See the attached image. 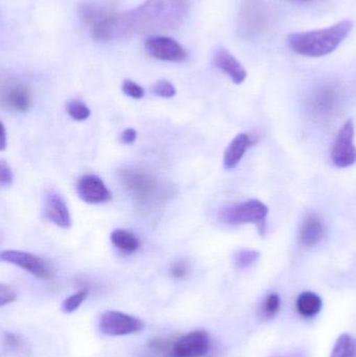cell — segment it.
I'll list each match as a JSON object with an SVG mask.
<instances>
[{"label": "cell", "instance_id": "cell-1", "mask_svg": "<svg viewBox=\"0 0 356 357\" xmlns=\"http://www.w3.org/2000/svg\"><path fill=\"white\" fill-rule=\"evenodd\" d=\"M188 12V0H146L133 10L107 15L92 27V36L109 42L173 31L182 25Z\"/></svg>", "mask_w": 356, "mask_h": 357}, {"label": "cell", "instance_id": "cell-2", "mask_svg": "<svg viewBox=\"0 0 356 357\" xmlns=\"http://www.w3.org/2000/svg\"><path fill=\"white\" fill-rule=\"evenodd\" d=\"M353 26V21L343 20L326 29L291 33L286 43L295 54L321 58L334 52L350 35Z\"/></svg>", "mask_w": 356, "mask_h": 357}, {"label": "cell", "instance_id": "cell-3", "mask_svg": "<svg viewBox=\"0 0 356 357\" xmlns=\"http://www.w3.org/2000/svg\"><path fill=\"white\" fill-rule=\"evenodd\" d=\"M119 177L130 195L140 205L148 207L167 197V195L163 193L164 189L161 187L157 178L144 169L125 167L119 172Z\"/></svg>", "mask_w": 356, "mask_h": 357}, {"label": "cell", "instance_id": "cell-4", "mask_svg": "<svg viewBox=\"0 0 356 357\" xmlns=\"http://www.w3.org/2000/svg\"><path fill=\"white\" fill-rule=\"evenodd\" d=\"M269 10L263 0H244L238 17V33L242 39L252 41L265 31Z\"/></svg>", "mask_w": 356, "mask_h": 357}, {"label": "cell", "instance_id": "cell-5", "mask_svg": "<svg viewBox=\"0 0 356 357\" xmlns=\"http://www.w3.org/2000/svg\"><path fill=\"white\" fill-rule=\"evenodd\" d=\"M269 208L258 199H249L224 208L219 218L229 225H256L261 234L265 233Z\"/></svg>", "mask_w": 356, "mask_h": 357}, {"label": "cell", "instance_id": "cell-6", "mask_svg": "<svg viewBox=\"0 0 356 357\" xmlns=\"http://www.w3.org/2000/svg\"><path fill=\"white\" fill-rule=\"evenodd\" d=\"M332 163L339 169H347L356 163L355 125L349 119L343 125L332 144L330 151Z\"/></svg>", "mask_w": 356, "mask_h": 357}, {"label": "cell", "instance_id": "cell-7", "mask_svg": "<svg viewBox=\"0 0 356 357\" xmlns=\"http://www.w3.org/2000/svg\"><path fill=\"white\" fill-rule=\"evenodd\" d=\"M98 326L105 335L123 337L144 331V323L130 314L108 310L100 316Z\"/></svg>", "mask_w": 356, "mask_h": 357}, {"label": "cell", "instance_id": "cell-8", "mask_svg": "<svg viewBox=\"0 0 356 357\" xmlns=\"http://www.w3.org/2000/svg\"><path fill=\"white\" fill-rule=\"evenodd\" d=\"M0 259L6 264H14L29 274L43 280H49L54 277V271L47 261L35 254L18 250H6L0 254Z\"/></svg>", "mask_w": 356, "mask_h": 357}, {"label": "cell", "instance_id": "cell-9", "mask_svg": "<svg viewBox=\"0 0 356 357\" xmlns=\"http://www.w3.org/2000/svg\"><path fill=\"white\" fill-rule=\"evenodd\" d=\"M210 349L208 333L204 331H194L175 340L169 357H205Z\"/></svg>", "mask_w": 356, "mask_h": 357}, {"label": "cell", "instance_id": "cell-10", "mask_svg": "<svg viewBox=\"0 0 356 357\" xmlns=\"http://www.w3.org/2000/svg\"><path fill=\"white\" fill-rule=\"evenodd\" d=\"M2 106L15 113H26L33 105V94L26 84L8 81L1 88Z\"/></svg>", "mask_w": 356, "mask_h": 357}, {"label": "cell", "instance_id": "cell-11", "mask_svg": "<svg viewBox=\"0 0 356 357\" xmlns=\"http://www.w3.org/2000/svg\"><path fill=\"white\" fill-rule=\"evenodd\" d=\"M146 50L152 58L165 62H182L187 58L185 48L169 37L156 36L146 42Z\"/></svg>", "mask_w": 356, "mask_h": 357}, {"label": "cell", "instance_id": "cell-12", "mask_svg": "<svg viewBox=\"0 0 356 357\" xmlns=\"http://www.w3.org/2000/svg\"><path fill=\"white\" fill-rule=\"evenodd\" d=\"M77 193L87 204H104L110 201L112 193L104 181L96 175H85L77 184Z\"/></svg>", "mask_w": 356, "mask_h": 357}, {"label": "cell", "instance_id": "cell-13", "mask_svg": "<svg viewBox=\"0 0 356 357\" xmlns=\"http://www.w3.org/2000/svg\"><path fill=\"white\" fill-rule=\"evenodd\" d=\"M43 215L48 222L63 229L71 227V216L64 197L54 190L48 191L44 197Z\"/></svg>", "mask_w": 356, "mask_h": 357}, {"label": "cell", "instance_id": "cell-14", "mask_svg": "<svg viewBox=\"0 0 356 357\" xmlns=\"http://www.w3.org/2000/svg\"><path fill=\"white\" fill-rule=\"evenodd\" d=\"M213 64L227 75L236 85H240L247 79V70L242 63L226 48H219L215 52Z\"/></svg>", "mask_w": 356, "mask_h": 357}, {"label": "cell", "instance_id": "cell-15", "mask_svg": "<svg viewBox=\"0 0 356 357\" xmlns=\"http://www.w3.org/2000/svg\"><path fill=\"white\" fill-rule=\"evenodd\" d=\"M339 91L336 86L323 85L314 91L309 98V108L318 115L328 114L338 105Z\"/></svg>", "mask_w": 356, "mask_h": 357}, {"label": "cell", "instance_id": "cell-16", "mask_svg": "<svg viewBox=\"0 0 356 357\" xmlns=\"http://www.w3.org/2000/svg\"><path fill=\"white\" fill-rule=\"evenodd\" d=\"M256 140L254 136L246 133L238 134L226 149L225 155H224V167L226 169H235L244 158L247 151L253 146Z\"/></svg>", "mask_w": 356, "mask_h": 357}, {"label": "cell", "instance_id": "cell-17", "mask_svg": "<svg viewBox=\"0 0 356 357\" xmlns=\"http://www.w3.org/2000/svg\"><path fill=\"white\" fill-rule=\"evenodd\" d=\"M324 232L325 229L320 216L316 213H309L303 220L299 231L301 245L307 248L314 247L323 238Z\"/></svg>", "mask_w": 356, "mask_h": 357}, {"label": "cell", "instance_id": "cell-18", "mask_svg": "<svg viewBox=\"0 0 356 357\" xmlns=\"http://www.w3.org/2000/svg\"><path fill=\"white\" fill-rule=\"evenodd\" d=\"M323 302L317 294L304 291L297 299V310L304 318H314L321 312Z\"/></svg>", "mask_w": 356, "mask_h": 357}, {"label": "cell", "instance_id": "cell-19", "mask_svg": "<svg viewBox=\"0 0 356 357\" xmlns=\"http://www.w3.org/2000/svg\"><path fill=\"white\" fill-rule=\"evenodd\" d=\"M111 243L125 253H135L140 248L137 237L127 230L116 229L110 235Z\"/></svg>", "mask_w": 356, "mask_h": 357}, {"label": "cell", "instance_id": "cell-20", "mask_svg": "<svg viewBox=\"0 0 356 357\" xmlns=\"http://www.w3.org/2000/svg\"><path fill=\"white\" fill-rule=\"evenodd\" d=\"M110 13L105 10L102 6H95L92 3H84L83 6L79 8V15H81L82 19L84 22L90 26V29L94 26L96 23L100 22L102 18L107 16Z\"/></svg>", "mask_w": 356, "mask_h": 357}, {"label": "cell", "instance_id": "cell-21", "mask_svg": "<svg viewBox=\"0 0 356 357\" xmlns=\"http://www.w3.org/2000/svg\"><path fill=\"white\" fill-rule=\"evenodd\" d=\"M330 357H355V340L347 333L341 335L336 342Z\"/></svg>", "mask_w": 356, "mask_h": 357}, {"label": "cell", "instance_id": "cell-22", "mask_svg": "<svg viewBox=\"0 0 356 357\" xmlns=\"http://www.w3.org/2000/svg\"><path fill=\"white\" fill-rule=\"evenodd\" d=\"M67 113L71 119L77 121H84L89 119L91 115L90 109L79 100H71L67 102Z\"/></svg>", "mask_w": 356, "mask_h": 357}, {"label": "cell", "instance_id": "cell-23", "mask_svg": "<svg viewBox=\"0 0 356 357\" xmlns=\"http://www.w3.org/2000/svg\"><path fill=\"white\" fill-rule=\"evenodd\" d=\"M2 343L6 349L17 354H26V352L29 351L26 343L19 335L13 333H4L2 337Z\"/></svg>", "mask_w": 356, "mask_h": 357}, {"label": "cell", "instance_id": "cell-24", "mask_svg": "<svg viewBox=\"0 0 356 357\" xmlns=\"http://www.w3.org/2000/svg\"><path fill=\"white\" fill-rule=\"evenodd\" d=\"M89 296L88 289H81L77 293L73 294L70 297L66 298L62 303V310L64 314H72L79 310V306L85 302Z\"/></svg>", "mask_w": 356, "mask_h": 357}, {"label": "cell", "instance_id": "cell-25", "mask_svg": "<svg viewBox=\"0 0 356 357\" xmlns=\"http://www.w3.org/2000/svg\"><path fill=\"white\" fill-rule=\"evenodd\" d=\"M259 256L261 255L258 252L253 251V250H242L234 255V264L236 268L244 270V268H248L253 266L259 259Z\"/></svg>", "mask_w": 356, "mask_h": 357}, {"label": "cell", "instance_id": "cell-26", "mask_svg": "<svg viewBox=\"0 0 356 357\" xmlns=\"http://www.w3.org/2000/svg\"><path fill=\"white\" fill-rule=\"evenodd\" d=\"M152 91L155 96L163 98H171L177 94L175 86L167 79H160V81L157 82L153 86Z\"/></svg>", "mask_w": 356, "mask_h": 357}, {"label": "cell", "instance_id": "cell-27", "mask_svg": "<svg viewBox=\"0 0 356 357\" xmlns=\"http://www.w3.org/2000/svg\"><path fill=\"white\" fill-rule=\"evenodd\" d=\"M280 305H281V300H280L279 296L275 293L270 294L265 298V303H263V316L265 318H272V317L275 316L279 310Z\"/></svg>", "mask_w": 356, "mask_h": 357}, {"label": "cell", "instance_id": "cell-28", "mask_svg": "<svg viewBox=\"0 0 356 357\" xmlns=\"http://www.w3.org/2000/svg\"><path fill=\"white\" fill-rule=\"evenodd\" d=\"M121 90L125 96L129 98H135V100H140L146 96V91L141 86L138 85L135 82L131 79H125L121 85Z\"/></svg>", "mask_w": 356, "mask_h": 357}, {"label": "cell", "instance_id": "cell-29", "mask_svg": "<svg viewBox=\"0 0 356 357\" xmlns=\"http://www.w3.org/2000/svg\"><path fill=\"white\" fill-rule=\"evenodd\" d=\"M17 294L14 289L1 283L0 284V307L13 303L16 300Z\"/></svg>", "mask_w": 356, "mask_h": 357}, {"label": "cell", "instance_id": "cell-30", "mask_svg": "<svg viewBox=\"0 0 356 357\" xmlns=\"http://www.w3.org/2000/svg\"><path fill=\"white\" fill-rule=\"evenodd\" d=\"M14 182V174L10 165L4 160L0 162V184L2 187H10Z\"/></svg>", "mask_w": 356, "mask_h": 357}, {"label": "cell", "instance_id": "cell-31", "mask_svg": "<svg viewBox=\"0 0 356 357\" xmlns=\"http://www.w3.org/2000/svg\"><path fill=\"white\" fill-rule=\"evenodd\" d=\"M169 272H171L173 278L182 279L189 272V266H188L187 262L184 261V260H177L171 264Z\"/></svg>", "mask_w": 356, "mask_h": 357}, {"label": "cell", "instance_id": "cell-32", "mask_svg": "<svg viewBox=\"0 0 356 357\" xmlns=\"http://www.w3.org/2000/svg\"><path fill=\"white\" fill-rule=\"evenodd\" d=\"M136 139H137V131H136L135 129H132V128L125 130V131H123V133L121 134V140L123 144H134Z\"/></svg>", "mask_w": 356, "mask_h": 357}, {"label": "cell", "instance_id": "cell-33", "mask_svg": "<svg viewBox=\"0 0 356 357\" xmlns=\"http://www.w3.org/2000/svg\"><path fill=\"white\" fill-rule=\"evenodd\" d=\"M6 148V131L3 123H1V140H0V151H4Z\"/></svg>", "mask_w": 356, "mask_h": 357}, {"label": "cell", "instance_id": "cell-34", "mask_svg": "<svg viewBox=\"0 0 356 357\" xmlns=\"http://www.w3.org/2000/svg\"><path fill=\"white\" fill-rule=\"evenodd\" d=\"M298 1H311V0H298Z\"/></svg>", "mask_w": 356, "mask_h": 357}]
</instances>
